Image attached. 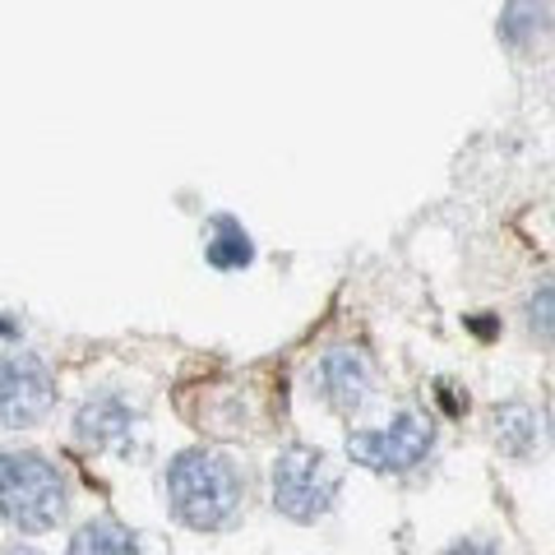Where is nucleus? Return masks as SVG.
I'll return each mask as SVG.
<instances>
[{
    "mask_svg": "<svg viewBox=\"0 0 555 555\" xmlns=\"http://www.w3.org/2000/svg\"><path fill=\"white\" fill-rule=\"evenodd\" d=\"M430 444H436V430H430L426 416L403 412L389 430H357V436H347V459L371 467V473H412L430 454Z\"/></svg>",
    "mask_w": 555,
    "mask_h": 555,
    "instance_id": "4",
    "label": "nucleus"
},
{
    "mask_svg": "<svg viewBox=\"0 0 555 555\" xmlns=\"http://www.w3.org/2000/svg\"><path fill=\"white\" fill-rule=\"evenodd\" d=\"M241 473L228 454L214 449H185L167 467V500L171 514L195 532H218L228 528L241 509Z\"/></svg>",
    "mask_w": 555,
    "mask_h": 555,
    "instance_id": "1",
    "label": "nucleus"
},
{
    "mask_svg": "<svg viewBox=\"0 0 555 555\" xmlns=\"http://www.w3.org/2000/svg\"><path fill=\"white\" fill-rule=\"evenodd\" d=\"M208 264L222 269V273H232V269H250V259H255V246H250V232L241 228L236 218H214V236H208Z\"/></svg>",
    "mask_w": 555,
    "mask_h": 555,
    "instance_id": "11",
    "label": "nucleus"
},
{
    "mask_svg": "<svg viewBox=\"0 0 555 555\" xmlns=\"http://www.w3.org/2000/svg\"><path fill=\"white\" fill-rule=\"evenodd\" d=\"M473 328H477L481 338H491V334H495V324H491V320H473Z\"/></svg>",
    "mask_w": 555,
    "mask_h": 555,
    "instance_id": "14",
    "label": "nucleus"
},
{
    "mask_svg": "<svg viewBox=\"0 0 555 555\" xmlns=\"http://www.w3.org/2000/svg\"><path fill=\"white\" fill-rule=\"evenodd\" d=\"M69 555H139V532L116 524L112 514H102L69 537Z\"/></svg>",
    "mask_w": 555,
    "mask_h": 555,
    "instance_id": "10",
    "label": "nucleus"
},
{
    "mask_svg": "<svg viewBox=\"0 0 555 555\" xmlns=\"http://www.w3.org/2000/svg\"><path fill=\"white\" fill-rule=\"evenodd\" d=\"M444 555H500L491 542H459V546H449Z\"/></svg>",
    "mask_w": 555,
    "mask_h": 555,
    "instance_id": "13",
    "label": "nucleus"
},
{
    "mask_svg": "<svg viewBox=\"0 0 555 555\" xmlns=\"http://www.w3.org/2000/svg\"><path fill=\"white\" fill-rule=\"evenodd\" d=\"M491 436L500 444V454L532 459L537 444H542V416H537L528 403H500L491 412Z\"/></svg>",
    "mask_w": 555,
    "mask_h": 555,
    "instance_id": "8",
    "label": "nucleus"
},
{
    "mask_svg": "<svg viewBox=\"0 0 555 555\" xmlns=\"http://www.w3.org/2000/svg\"><path fill=\"white\" fill-rule=\"evenodd\" d=\"M0 555H38V551H28V546H0Z\"/></svg>",
    "mask_w": 555,
    "mask_h": 555,
    "instance_id": "15",
    "label": "nucleus"
},
{
    "mask_svg": "<svg viewBox=\"0 0 555 555\" xmlns=\"http://www.w3.org/2000/svg\"><path fill=\"white\" fill-rule=\"evenodd\" d=\"M338 481L328 477L324 454L306 444H292L273 459V505L283 509L292 524H315L334 509Z\"/></svg>",
    "mask_w": 555,
    "mask_h": 555,
    "instance_id": "3",
    "label": "nucleus"
},
{
    "mask_svg": "<svg viewBox=\"0 0 555 555\" xmlns=\"http://www.w3.org/2000/svg\"><path fill=\"white\" fill-rule=\"evenodd\" d=\"M528 328H532V338L555 347V278L528 297Z\"/></svg>",
    "mask_w": 555,
    "mask_h": 555,
    "instance_id": "12",
    "label": "nucleus"
},
{
    "mask_svg": "<svg viewBox=\"0 0 555 555\" xmlns=\"http://www.w3.org/2000/svg\"><path fill=\"white\" fill-rule=\"evenodd\" d=\"M134 426H139V412L120 393H112V389L89 398V403L75 412V440L83 449H116V444H126L134 436Z\"/></svg>",
    "mask_w": 555,
    "mask_h": 555,
    "instance_id": "7",
    "label": "nucleus"
},
{
    "mask_svg": "<svg viewBox=\"0 0 555 555\" xmlns=\"http://www.w3.org/2000/svg\"><path fill=\"white\" fill-rule=\"evenodd\" d=\"M69 509V491L56 463L42 454H0V518L20 532L56 528Z\"/></svg>",
    "mask_w": 555,
    "mask_h": 555,
    "instance_id": "2",
    "label": "nucleus"
},
{
    "mask_svg": "<svg viewBox=\"0 0 555 555\" xmlns=\"http://www.w3.org/2000/svg\"><path fill=\"white\" fill-rule=\"evenodd\" d=\"M555 28V0H509L500 14V38L509 47H532Z\"/></svg>",
    "mask_w": 555,
    "mask_h": 555,
    "instance_id": "9",
    "label": "nucleus"
},
{
    "mask_svg": "<svg viewBox=\"0 0 555 555\" xmlns=\"http://www.w3.org/2000/svg\"><path fill=\"white\" fill-rule=\"evenodd\" d=\"M315 379H320L324 403L338 408V412H357L371 398V361L361 352H352V347L324 352L320 366H315Z\"/></svg>",
    "mask_w": 555,
    "mask_h": 555,
    "instance_id": "6",
    "label": "nucleus"
},
{
    "mask_svg": "<svg viewBox=\"0 0 555 555\" xmlns=\"http://www.w3.org/2000/svg\"><path fill=\"white\" fill-rule=\"evenodd\" d=\"M56 408V379H51L47 361L33 352L0 357V422L24 430L38 426Z\"/></svg>",
    "mask_w": 555,
    "mask_h": 555,
    "instance_id": "5",
    "label": "nucleus"
}]
</instances>
